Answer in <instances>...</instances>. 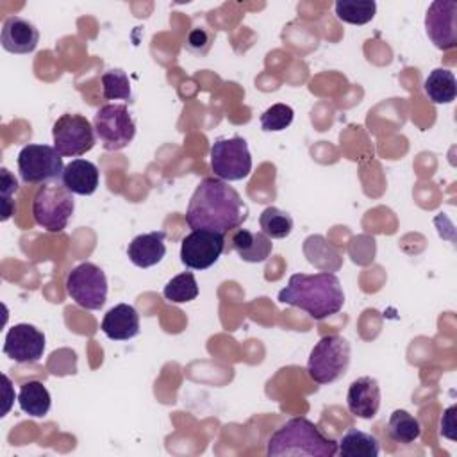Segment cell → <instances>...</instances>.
I'll use <instances>...</instances> for the list:
<instances>
[{"mask_svg": "<svg viewBox=\"0 0 457 457\" xmlns=\"http://www.w3.org/2000/svg\"><path fill=\"white\" fill-rule=\"evenodd\" d=\"M246 218L248 207L241 195L228 186V182L216 177L200 180L186 211V223L189 228L211 230L223 236L241 227Z\"/></svg>", "mask_w": 457, "mask_h": 457, "instance_id": "6da1fadb", "label": "cell"}, {"mask_svg": "<svg viewBox=\"0 0 457 457\" xmlns=\"http://www.w3.org/2000/svg\"><path fill=\"white\" fill-rule=\"evenodd\" d=\"M278 302L298 307L314 320H325L343 309L345 293L334 273H295L278 291Z\"/></svg>", "mask_w": 457, "mask_h": 457, "instance_id": "7a4b0ae2", "label": "cell"}, {"mask_svg": "<svg viewBox=\"0 0 457 457\" xmlns=\"http://www.w3.org/2000/svg\"><path fill=\"white\" fill-rule=\"evenodd\" d=\"M270 457H332L337 453V441L327 437L318 425L307 418H291L268 439Z\"/></svg>", "mask_w": 457, "mask_h": 457, "instance_id": "3957f363", "label": "cell"}, {"mask_svg": "<svg viewBox=\"0 0 457 457\" xmlns=\"http://www.w3.org/2000/svg\"><path fill=\"white\" fill-rule=\"evenodd\" d=\"M350 366V343L339 334L323 336L311 350L307 373L316 384L339 380Z\"/></svg>", "mask_w": 457, "mask_h": 457, "instance_id": "277c9868", "label": "cell"}, {"mask_svg": "<svg viewBox=\"0 0 457 457\" xmlns=\"http://www.w3.org/2000/svg\"><path fill=\"white\" fill-rule=\"evenodd\" d=\"M73 209V193L64 184H43L32 200V216L48 232L64 230Z\"/></svg>", "mask_w": 457, "mask_h": 457, "instance_id": "5b68a950", "label": "cell"}, {"mask_svg": "<svg viewBox=\"0 0 457 457\" xmlns=\"http://www.w3.org/2000/svg\"><path fill=\"white\" fill-rule=\"evenodd\" d=\"M93 127L98 141L109 152L123 150L136 136V123L125 104L102 105L93 118Z\"/></svg>", "mask_w": 457, "mask_h": 457, "instance_id": "8992f818", "label": "cell"}, {"mask_svg": "<svg viewBox=\"0 0 457 457\" xmlns=\"http://www.w3.org/2000/svg\"><path fill=\"white\" fill-rule=\"evenodd\" d=\"M66 291L70 298L82 309L96 311L107 300V278L95 262L77 264L66 277Z\"/></svg>", "mask_w": 457, "mask_h": 457, "instance_id": "52a82bcc", "label": "cell"}, {"mask_svg": "<svg viewBox=\"0 0 457 457\" xmlns=\"http://www.w3.org/2000/svg\"><path fill=\"white\" fill-rule=\"evenodd\" d=\"M211 168L216 179L225 182L248 177L252 171V155L246 139L239 136L216 139L211 146Z\"/></svg>", "mask_w": 457, "mask_h": 457, "instance_id": "ba28073f", "label": "cell"}, {"mask_svg": "<svg viewBox=\"0 0 457 457\" xmlns=\"http://www.w3.org/2000/svg\"><path fill=\"white\" fill-rule=\"evenodd\" d=\"M54 148L64 157H79L95 146L96 134L91 121L82 114H62L52 127Z\"/></svg>", "mask_w": 457, "mask_h": 457, "instance_id": "9c48e42d", "label": "cell"}, {"mask_svg": "<svg viewBox=\"0 0 457 457\" xmlns=\"http://www.w3.org/2000/svg\"><path fill=\"white\" fill-rule=\"evenodd\" d=\"M62 155L50 145H25L18 154V171L27 184H46L62 177Z\"/></svg>", "mask_w": 457, "mask_h": 457, "instance_id": "30bf717a", "label": "cell"}, {"mask_svg": "<svg viewBox=\"0 0 457 457\" xmlns=\"http://www.w3.org/2000/svg\"><path fill=\"white\" fill-rule=\"evenodd\" d=\"M225 236L211 230H191L180 243V261L191 270H207L221 257Z\"/></svg>", "mask_w": 457, "mask_h": 457, "instance_id": "8fae6325", "label": "cell"}, {"mask_svg": "<svg viewBox=\"0 0 457 457\" xmlns=\"http://www.w3.org/2000/svg\"><path fill=\"white\" fill-rule=\"evenodd\" d=\"M425 30L428 39L439 50L457 46V2L436 0L425 14Z\"/></svg>", "mask_w": 457, "mask_h": 457, "instance_id": "7c38bea8", "label": "cell"}, {"mask_svg": "<svg viewBox=\"0 0 457 457\" xmlns=\"http://www.w3.org/2000/svg\"><path fill=\"white\" fill-rule=\"evenodd\" d=\"M45 352V334L30 323L12 325L4 341V353L16 362H37Z\"/></svg>", "mask_w": 457, "mask_h": 457, "instance_id": "4fadbf2b", "label": "cell"}, {"mask_svg": "<svg viewBox=\"0 0 457 457\" xmlns=\"http://www.w3.org/2000/svg\"><path fill=\"white\" fill-rule=\"evenodd\" d=\"M346 405L348 411L361 420L375 418L380 409L378 382L371 377H359L357 380H353L346 393Z\"/></svg>", "mask_w": 457, "mask_h": 457, "instance_id": "5bb4252c", "label": "cell"}, {"mask_svg": "<svg viewBox=\"0 0 457 457\" xmlns=\"http://www.w3.org/2000/svg\"><path fill=\"white\" fill-rule=\"evenodd\" d=\"M2 46L11 54H30L39 43L36 25L21 16H9L2 25Z\"/></svg>", "mask_w": 457, "mask_h": 457, "instance_id": "9a60e30c", "label": "cell"}, {"mask_svg": "<svg viewBox=\"0 0 457 457\" xmlns=\"http://www.w3.org/2000/svg\"><path fill=\"white\" fill-rule=\"evenodd\" d=\"M102 332L112 341H127L139 334V314L129 303L111 307L100 325Z\"/></svg>", "mask_w": 457, "mask_h": 457, "instance_id": "2e32d148", "label": "cell"}, {"mask_svg": "<svg viewBox=\"0 0 457 457\" xmlns=\"http://www.w3.org/2000/svg\"><path fill=\"white\" fill-rule=\"evenodd\" d=\"M166 234L162 230H154L146 234L136 236L127 248V255L132 264L137 268H150L162 261L166 255V245H164Z\"/></svg>", "mask_w": 457, "mask_h": 457, "instance_id": "e0dca14e", "label": "cell"}, {"mask_svg": "<svg viewBox=\"0 0 457 457\" xmlns=\"http://www.w3.org/2000/svg\"><path fill=\"white\" fill-rule=\"evenodd\" d=\"M230 248L245 262H262L270 257V253L273 250V243L264 232L236 228L230 236Z\"/></svg>", "mask_w": 457, "mask_h": 457, "instance_id": "ac0fdd59", "label": "cell"}, {"mask_svg": "<svg viewBox=\"0 0 457 457\" xmlns=\"http://www.w3.org/2000/svg\"><path fill=\"white\" fill-rule=\"evenodd\" d=\"M62 184L73 195H93L100 182V171L95 162L87 159H73L62 170Z\"/></svg>", "mask_w": 457, "mask_h": 457, "instance_id": "d6986e66", "label": "cell"}, {"mask_svg": "<svg viewBox=\"0 0 457 457\" xmlns=\"http://www.w3.org/2000/svg\"><path fill=\"white\" fill-rule=\"evenodd\" d=\"M303 253L307 257V261L321 270V271H328L334 273L341 268L343 264V255L341 250L334 245H330L323 236L320 234H312L303 241Z\"/></svg>", "mask_w": 457, "mask_h": 457, "instance_id": "ffe728a7", "label": "cell"}, {"mask_svg": "<svg viewBox=\"0 0 457 457\" xmlns=\"http://www.w3.org/2000/svg\"><path fill=\"white\" fill-rule=\"evenodd\" d=\"M18 405L25 414L32 418H43L50 411L52 398L43 382L29 380V382H23L20 387Z\"/></svg>", "mask_w": 457, "mask_h": 457, "instance_id": "44dd1931", "label": "cell"}, {"mask_svg": "<svg viewBox=\"0 0 457 457\" xmlns=\"http://www.w3.org/2000/svg\"><path fill=\"white\" fill-rule=\"evenodd\" d=\"M423 89L432 104H450L457 95L455 75L446 68H436L425 79Z\"/></svg>", "mask_w": 457, "mask_h": 457, "instance_id": "7402d4cb", "label": "cell"}, {"mask_svg": "<svg viewBox=\"0 0 457 457\" xmlns=\"http://www.w3.org/2000/svg\"><path fill=\"white\" fill-rule=\"evenodd\" d=\"M337 453L343 457H377L380 443L373 434L350 428L337 443Z\"/></svg>", "mask_w": 457, "mask_h": 457, "instance_id": "603a6c76", "label": "cell"}, {"mask_svg": "<svg viewBox=\"0 0 457 457\" xmlns=\"http://www.w3.org/2000/svg\"><path fill=\"white\" fill-rule=\"evenodd\" d=\"M387 432L395 443L411 445L421 436V425H420V420L411 412L403 409H396L391 412L387 420Z\"/></svg>", "mask_w": 457, "mask_h": 457, "instance_id": "cb8c5ba5", "label": "cell"}, {"mask_svg": "<svg viewBox=\"0 0 457 457\" xmlns=\"http://www.w3.org/2000/svg\"><path fill=\"white\" fill-rule=\"evenodd\" d=\"M336 16L352 25H364L373 20L377 12V4L373 0H339L334 5Z\"/></svg>", "mask_w": 457, "mask_h": 457, "instance_id": "d4e9b609", "label": "cell"}, {"mask_svg": "<svg viewBox=\"0 0 457 457\" xmlns=\"http://www.w3.org/2000/svg\"><path fill=\"white\" fill-rule=\"evenodd\" d=\"M259 225L261 232H264L270 239H284L293 230V218L291 214L271 205L261 212Z\"/></svg>", "mask_w": 457, "mask_h": 457, "instance_id": "484cf974", "label": "cell"}, {"mask_svg": "<svg viewBox=\"0 0 457 457\" xmlns=\"http://www.w3.org/2000/svg\"><path fill=\"white\" fill-rule=\"evenodd\" d=\"M162 295L168 302L173 303H184L191 302L198 296V284L191 271H184L175 275L162 289Z\"/></svg>", "mask_w": 457, "mask_h": 457, "instance_id": "4316f807", "label": "cell"}, {"mask_svg": "<svg viewBox=\"0 0 457 457\" xmlns=\"http://www.w3.org/2000/svg\"><path fill=\"white\" fill-rule=\"evenodd\" d=\"M102 95L105 100H130V82L129 75L120 70H107L102 75Z\"/></svg>", "mask_w": 457, "mask_h": 457, "instance_id": "83f0119b", "label": "cell"}, {"mask_svg": "<svg viewBox=\"0 0 457 457\" xmlns=\"http://www.w3.org/2000/svg\"><path fill=\"white\" fill-rule=\"evenodd\" d=\"M295 111L286 104H273L261 114V127L264 132H278L291 125Z\"/></svg>", "mask_w": 457, "mask_h": 457, "instance_id": "f1b7e54d", "label": "cell"}, {"mask_svg": "<svg viewBox=\"0 0 457 457\" xmlns=\"http://www.w3.org/2000/svg\"><path fill=\"white\" fill-rule=\"evenodd\" d=\"M0 189H2V221H7L16 209L12 195L18 193L20 189L16 177L7 168H0Z\"/></svg>", "mask_w": 457, "mask_h": 457, "instance_id": "f546056e", "label": "cell"}, {"mask_svg": "<svg viewBox=\"0 0 457 457\" xmlns=\"http://www.w3.org/2000/svg\"><path fill=\"white\" fill-rule=\"evenodd\" d=\"M212 39H214L212 32H209L204 27H195L189 30L184 46L187 52H191L195 55H205L212 45Z\"/></svg>", "mask_w": 457, "mask_h": 457, "instance_id": "4dcf8cb0", "label": "cell"}, {"mask_svg": "<svg viewBox=\"0 0 457 457\" xmlns=\"http://www.w3.org/2000/svg\"><path fill=\"white\" fill-rule=\"evenodd\" d=\"M455 412H457V405L448 407L443 416H441V434L452 441L457 439V421H455Z\"/></svg>", "mask_w": 457, "mask_h": 457, "instance_id": "1f68e13d", "label": "cell"}, {"mask_svg": "<svg viewBox=\"0 0 457 457\" xmlns=\"http://www.w3.org/2000/svg\"><path fill=\"white\" fill-rule=\"evenodd\" d=\"M4 382H5V407H4V411H2V416H5L7 414V411H9V407H11V400H14V396H11L9 395V391H11V380H9V377L7 375H4Z\"/></svg>", "mask_w": 457, "mask_h": 457, "instance_id": "d6a6232c", "label": "cell"}]
</instances>
